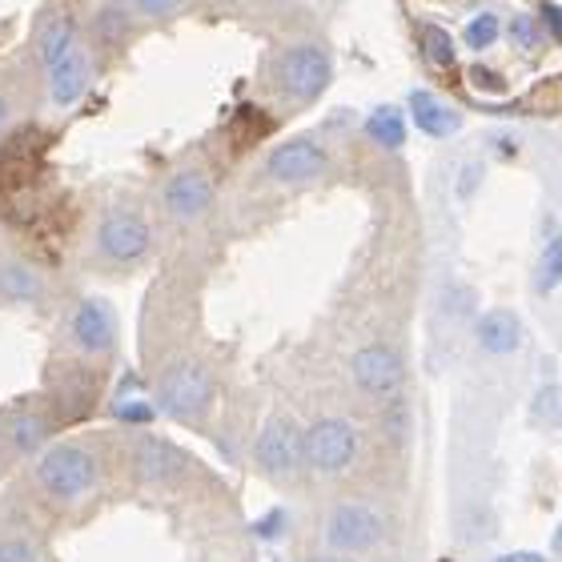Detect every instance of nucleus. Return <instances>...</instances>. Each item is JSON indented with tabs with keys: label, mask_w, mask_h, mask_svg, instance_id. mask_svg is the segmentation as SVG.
I'll return each instance as SVG.
<instances>
[{
	"label": "nucleus",
	"mask_w": 562,
	"mask_h": 562,
	"mask_svg": "<svg viewBox=\"0 0 562 562\" xmlns=\"http://www.w3.org/2000/svg\"><path fill=\"white\" fill-rule=\"evenodd\" d=\"M33 486L53 506H77L101 486V458L77 438L53 442L33 458Z\"/></svg>",
	"instance_id": "nucleus-1"
},
{
	"label": "nucleus",
	"mask_w": 562,
	"mask_h": 562,
	"mask_svg": "<svg viewBox=\"0 0 562 562\" xmlns=\"http://www.w3.org/2000/svg\"><path fill=\"white\" fill-rule=\"evenodd\" d=\"M153 229L145 213L137 210H105L93 225V266L101 270H133L137 261L149 258Z\"/></svg>",
	"instance_id": "nucleus-2"
},
{
	"label": "nucleus",
	"mask_w": 562,
	"mask_h": 562,
	"mask_svg": "<svg viewBox=\"0 0 562 562\" xmlns=\"http://www.w3.org/2000/svg\"><path fill=\"white\" fill-rule=\"evenodd\" d=\"M213 374L198 358H173L157 374V406L177 422H198L213 406Z\"/></svg>",
	"instance_id": "nucleus-3"
},
{
	"label": "nucleus",
	"mask_w": 562,
	"mask_h": 562,
	"mask_svg": "<svg viewBox=\"0 0 562 562\" xmlns=\"http://www.w3.org/2000/svg\"><path fill=\"white\" fill-rule=\"evenodd\" d=\"M334 60L322 45H290L273 57V85L293 105H310L329 89Z\"/></svg>",
	"instance_id": "nucleus-4"
},
{
	"label": "nucleus",
	"mask_w": 562,
	"mask_h": 562,
	"mask_svg": "<svg viewBox=\"0 0 562 562\" xmlns=\"http://www.w3.org/2000/svg\"><path fill=\"white\" fill-rule=\"evenodd\" d=\"M65 338L85 362H101L117 350V314L101 297H77L65 317Z\"/></svg>",
	"instance_id": "nucleus-5"
},
{
	"label": "nucleus",
	"mask_w": 562,
	"mask_h": 562,
	"mask_svg": "<svg viewBox=\"0 0 562 562\" xmlns=\"http://www.w3.org/2000/svg\"><path fill=\"white\" fill-rule=\"evenodd\" d=\"M382 530H386V518L370 503H338L326 515L322 535H326V547L334 554H362L382 542Z\"/></svg>",
	"instance_id": "nucleus-6"
},
{
	"label": "nucleus",
	"mask_w": 562,
	"mask_h": 562,
	"mask_svg": "<svg viewBox=\"0 0 562 562\" xmlns=\"http://www.w3.org/2000/svg\"><path fill=\"white\" fill-rule=\"evenodd\" d=\"M358 458V430L346 418H317L305 426V467L317 474H341Z\"/></svg>",
	"instance_id": "nucleus-7"
},
{
	"label": "nucleus",
	"mask_w": 562,
	"mask_h": 562,
	"mask_svg": "<svg viewBox=\"0 0 562 562\" xmlns=\"http://www.w3.org/2000/svg\"><path fill=\"white\" fill-rule=\"evenodd\" d=\"M254 458L270 479H290L293 470L305 467V430H297V422L285 414H273L254 442Z\"/></svg>",
	"instance_id": "nucleus-8"
},
{
	"label": "nucleus",
	"mask_w": 562,
	"mask_h": 562,
	"mask_svg": "<svg viewBox=\"0 0 562 562\" xmlns=\"http://www.w3.org/2000/svg\"><path fill=\"white\" fill-rule=\"evenodd\" d=\"M213 205V177L201 165H181L161 181V213L169 222H198Z\"/></svg>",
	"instance_id": "nucleus-9"
},
{
	"label": "nucleus",
	"mask_w": 562,
	"mask_h": 562,
	"mask_svg": "<svg viewBox=\"0 0 562 562\" xmlns=\"http://www.w3.org/2000/svg\"><path fill=\"white\" fill-rule=\"evenodd\" d=\"M329 153L317 145L314 137H293L281 140L278 149L266 157V177L278 181V186H310L326 173Z\"/></svg>",
	"instance_id": "nucleus-10"
},
{
	"label": "nucleus",
	"mask_w": 562,
	"mask_h": 562,
	"mask_svg": "<svg viewBox=\"0 0 562 562\" xmlns=\"http://www.w3.org/2000/svg\"><path fill=\"white\" fill-rule=\"evenodd\" d=\"M350 378H353V386L366 390V394H374V398H390V394H398L402 382H406V362H402L398 350H390V346L374 341V346L353 350Z\"/></svg>",
	"instance_id": "nucleus-11"
},
{
	"label": "nucleus",
	"mask_w": 562,
	"mask_h": 562,
	"mask_svg": "<svg viewBox=\"0 0 562 562\" xmlns=\"http://www.w3.org/2000/svg\"><path fill=\"white\" fill-rule=\"evenodd\" d=\"M130 470L133 479L145 482V486H173V482L186 479L189 458L173 442L157 438V434H140L137 442L130 446Z\"/></svg>",
	"instance_id": "nucleus-12"
},
{
	"label": "nucleus",
	"mask_w": 562,
	"mask_h": 562,
	"mask_svg": "<svg viewBox=\"0 0 562 562\" xmlns=\"http://www.w3.org/2000/svg\"><path fill=\"white\" fill-rule=\"evenodd\" d=\"M57 414L48 411H12L0 418V446L16 458L41 454L45 446H53V430H57Z\"/></svg>",
	"instance_id": "nucleus-13"
},
{
	"label": "nucleus",
	"mask_w": 562,
	"mask_h": 562,
	"mask_svg": "<svg viewBox=\"0 0 562 562\" xmlns=\"http://www.w3.org/2000/svg\"><path fill=\"white\" fill-rule=\"evenodd\" d=\"M93 57L97 53L81 41L69 57L45 72V89H48V101H53V105L69 109L89 93V85H93Z\"/></svg>",
	"instance_id": "nucleus-14"
},
{
	"label": "nucleus",
	"mask_w": 562,
	"mask_h": 562,
	"mask_svg": "<svg viewBox=\"0 0 562 562\" xmlns=\"http://www.w3.org/2000/svg\"><path fill=\"white\" fill-rule=\"evenodd\" d=\"M77 45H81V36H77V16H72L69 9H53L45 21L36 24L33 57L45 72L53 69V65H60Z\"/></svg>",
	"instance_id": "nucleus-15"
},
{
	"label": "nucleus",
	"mask_w": 562,
	"mask_h": 562,
	"mask_svg": "<svg viewBox=\"0 0 562 562\" xmlns=\"http://www.w3.org/2000/svg\"><path fill=\"white\" fill-rule=\"evenodd\" d=\"M45 297V273L36 270L33 261L16 258H0V302L4 305H36Z\"/></svg>",
	"instance_id": "nucleus-16"
},
{
	"label": "nucleus",
	"mask_w": 562,
	"mask_h": 562,
	"mask_svg": "<svg viewBox=\"0 0 562 562\" xmlns=\"http://www.w3.org/2000/svg\"><path fill=\"white\" fill-rule=\"evenodd\" d=\"M474 341H479L482 353L506 358V353H515L522 346V322L510 310H486L474 322Z\"/></svg>",
	"instance_id": "nucleus-17"
},
{
	"label": "nucleus",
	"mask_w": 562,
	"mask_h": 562,
	"mask_svg": "<svg viewBox=\"0 0 562 562\" xmlns=\"http://www.w3.org/2000/svg\"><path fill=\"white\" fill-rule=\"evenodd\" d=\"M411 121L426 137H450L462 125V117H458L454 109L446 105L442 97H434L430 89H414L411 93Z\"/></svg>",
	"instance_id": "nucleus-18"
},
{
	"label": "nucleus",
	"mask_w": 562,
	"mask_h": 562,
	"mask_svg": "<svg viewBox=\"0 0 562 562\" xmlns=\"http://www.w3.org/2000/svg\"><path fill=\"white\" fill-rule=\"evenodd\" d=\"M562 285V225L554 217L542 222V249L539 261H535V293L539 297H551Z\"/></svg>",
	"instance_id": "nucleus-19"
},
{
	"label": "nucleus",
	"mask_w": 562,
	"mask_h": 562,
	"mask_svg": "<svg viewBox=\"0 0 562 562\" xmlns=\"http://www.w3.org/2000/svg\"><path fill=\"white\" fill-rule=\"evenodd\" d=\"M366 133H370V140L382 145V149H402V145H406V113L394 105L374 109V113L366 117Z\"/></svg>",
	"instance_id": "nucleus-20"
},
{
	"label": "nucleus",
	"mask_w": 562,
	"mask_h": 562,
	"mask_svg": "<svg viewBox=\"0 0 562 562\" xmlns=\"http://www.w3.org/2000/svg\"><path fill=\"white\" fill-rule=\"evenodd\" d=\"M0 562H45V551L29 530L0 527Z\"/></svg>",
	"instance_id": "nucleus-21"
},
{
	"label": "nucleus",
	"mask_w": 562,
	"mask_h": 562,
	"mask_svg": "<svg viewBox=\"0 0 562 562\" xmlns=\"http://www.w3.org/2000/svg\"><path fill=\"white\" fill-rule=\"evenodd\" d=\"M498 36H503V21H498L494 12H479V16L462 29V41H467L474 53H486L491 45H498Z\"/></svg>",
	"instance_id": "nucleus-22"
},
{
	"label": "nucleus",
	"mask_w": 562,
	"mask_h": 562,
	"mask_svg": "<svg viewBox=\"0 0 562 562\" xmlns=\"http://www.w3.org/2000/svg\"><path fill=\"white\" fill-rule=\"evenodd\" d=\"M530 418L542 422V426H554L562 422V386L559 382H542L530 398Z\"/></svg>",
	"instance_id": "nucleus-23"
},
{
	"label": "nucleus",
	"mask_w": 562,
	"mask_h": 562,
	"mask_svg": "<svg viewBox=\"0 0 562 562\" xmlns=\"http://www.w3.org/2000/svg\"><path fill=\"white\" fill-rule=\"evenodd\" d=\"M422 53L434 65H454V41L442 24H422Z\"/></svg>",
	"instance_id": "nucleus-24"
},
{
	"label": "nucleus",
	"mask_w": 562,
	"mask_h": 562,
	"mask_svg": "<svg viewBox=\"0 0 562 562\" xmlns=\"http://www.w3.org/2000/svg\"><path fill=\"white\" fill-rule=\"evenodd\" d=\"M137 21H169L186 9V0H121Z\"/></svg>",
	"instance_id": "nucleus-25"
},
{
	"label": "nucleus",
	"mask_w": 562,
	"mask_h": 562,
	"mask_svg": "<svg viewBox=\"0 0 562 562\" xmlns=\"http://www.w3.org/2000/svg\"><path fill=\"white\" fill-rule=\"evenodd\" d=\"M510 41H515L518 48L539 45V29H535V21H530V16H515V21H510Z\"/></svg>",
	"instance_id": "nucleus-26"
},
{
	"label": "nucleus",
	"mask_w": 562,
	"mask_h": 562,
	"mask_svg": "<svg viewBox=\"0 0 562 562\" xmlns=\"http://www.w3.org/2000/svg\"><path fill=\"white\" fill-rule=\"evenodd\" d=\"M479 181H482V165L479 161H467L462 165V173H458V198L467 201L479 193Z\"/></svg>",
	"instance_id": "nucleus-27"
},
{
	"label": "nucleus",
	"mask_w": 562,
	"mask_h": 562,
	"mask_svg": "<svg viewBox=\"0 0 562 562\" xmlns=\"http://www.w3.org/2000/svg\"><path fill=\"white\" fill-rule=\"evenodd\" d=\"M539 16H542V24H547V33H551L554 41L562 45V9H559V4H551V0H547V4L539 9Z\"/></svg>",
	"instance_id": "nucleus-28"
},
{
	"label": "nucleus",
	"mask_w": 562,
	"mask_h": 562,
	"mask_svg": "<svg viewBox=\"0 0 562 562\" xmlns=\"http://www.w3.org/2000/svg\"><path fill=\"white\" fill-rule=\"evenodd\" d=\"M494 562H547V559L535 554V551H510V554H498Z\"/></svg>",
	"instance_id": "nucleus-29"
},
{
	"label": "nucleus",
	"mask_w": 562,
	"mask_h": 562,
	"mask_svg": "<svg viewBox=\"0 0 562 562\" xmlns=\"http://www.w3.org/2000/svg\"><path fill=\"white\" fill-rule=\"evenodd\" d=\"M9 121H12V101L4 93H0V130H4Z\"/></svg>",
	"instance_id": "nucleus-30"
},
{
	"label": "nucleus",
	"mask_w": 562,
	"mask_h": 562,
	"mask_svg": "<svg viewBox=\"0 0 562 562\" xmlns=\"http://www.w3.org/2000/svg\"><path fill=\"white\" fill-rule=\"evenodd\" d=\"M551 551H554V554H562V522L554 527V535H551Z\"/></svg>",
	"instance_id": "nucleus-31"
},
{
	"label": "nucleus",
	"mask_w": 562,
	"mask_h": 562,
	"mask_svg": "<svg viewBox=\"0 0 562 562\" xmlns=\"http://www.w3.org/2000/svg\"><path fill=\"white\" fill-rule=\"evenodd\" d=\"M310 562H346V559H338V554H322V559H310Z\"/></svg>",
	"instance_id": "nucleus-32"
}]
</instances>
